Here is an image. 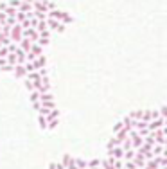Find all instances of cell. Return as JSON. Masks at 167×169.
Segmentation results:
<instances>
[{
    "instance_id": "cell-1",
    "label": "cell",
    "mask_w": 167,
    "mask_h": 169,
    "mask_svg": "<svg viewBox=\"0 0 167 169\" xmlns=\"http://www.w3.org/2000/svg\"><path fill=\"white\" fill-rule=\"evenodd\" d=\"M45 23H47V29H49L50 33H63V31H65V25H61L57 20L47 18L45 20Z\"/></svg>"
},
{
    "instance_id": "cell-2",
    "label": "cell",
    "mask_w": 167,
    "mask_h": 169,
    "mask_svg": "<svg viewBox=\"0 0 167 169\" xmlns=\"http://www.w3.org/2000/svg\"><path fill=\"white\" fill-rule=\"evenodd\" d=\"M164 126H165V119L158 117V119L148 122V132H156V130H160V128H164Z\"/></svg>"
},
{
    "instance_id": "cell-3",
    "label": "cell",
    "mask_w": 167,
    "mask_h": 169,
    "mask_svg": "<svg viewBox=\"0 0 167 169\" xmlns=\"http://www.w3.org/2000/svg\"><path fill=\"white\" fill-rule=\"evenodd\" d=\"M22 38H29L33 43H36L40 34H38L36 29H31V27H29V29H23V31H22Z\"/></svg>"
},
{
    "instance_id": "cell-4",
    "label": "cell",
    "mask_w": 167,
    "mask_h": 169,
    "mask_svg": "<svg viewBox=\"0 0 167 169\" xmlns=\"http://www.w3.org/2000/svg\"><path fill=\"white\" fill-rule=\"evenodd\" d=\"M31 63H33V69H34V70L45 69V65H47V58L41 54V56H38L36 59H34V61H31Z\"/></svg>"
},
{
    "instance_id": "cell-5",
    "label": "cell",
    "mask_w": 167,
    "mask_h": 169,
    "mask_svg": "<svg viewBox=\"0 0 167 169\" xmlns=\"http://www.w3.org/2000/svg\"><path fill=\"white\" fill-rule=\"evenodd\" d=\"M135 166H137V169H144V166H146V158L142 157V155H138L137 151H135V157H133V160H131Z\"/></svg>"
},
{
    "instance_id": "cell-6",
    "label": "cell",
    "mask_w": 167,
    "mask_h": 169,
    "mask_svg": "<svg viewBox=\"0 0 167 169\" xmlns=\"http://www.w3.org/2000/svg\"><path fill=\"white\" fill-rule=\"evenodd\" d=\"M13 74H15V77H18V79H25L27 72H25L23 65H15V70H13Z\"/></svg>"
},
{
    "instance_id": "cell-7",
    "label": "cell",
    "mask_w": 167,
    "mask_h": 169,
    "mask_svg": "<svg viewBox=\"0 0 167 169\" xmlns=\"http://www.w3.org/2000/svg\"><path fill=\"white\" fill-rule=\"evenodd\" d=\"M57 22H59L61 25H67V23H72V22H74V16L68 15V13H63V11H61V16H59Z\"/></svg>"
},
{
    "instance_id": "cell-8",
    "label": "cell",
    "mask_w": 167,
    "mask_h": 169,
    "mask_svg": "<svg viewBox=\"0 0 167 169\" xmlns=\"http://www.w3.org/2000/svg\"><path fill=\"white\" fill-rule=\"evenodd\" d=\"M113 137H115V140H117V142H119V146H120V144H122V142H124V140L128 139V130H124V128H122L120 132L115 133Z\"/></svg>"
},
{
    "instance_id": "cell-9",
    "label": "cell",
    "mask_w": 167,
    "mask_h": 169,
    "mask_svg": "<svg viewBox=\"0 0 167 169\" xmlns=\"http://www.w3.org/2000/svg\"><path fill=\"white\" fill-rule=\"evenodd\" d=\"M63 167H67V166H70V164H74V157L72 155H68V153H65L63 157H61V162H59Z\"/></svg>"
},
{
    "instance_id": "cell-10",
    "label": "cell",
    "mask_w": 167,
    "mask_h": 169,
    "mask_svg": "<svg viewBox=\"0 0 167 169\" xmlns=\"http://www.w3.org/2000/svg\"><path fill=\"white\" fill-rule=\"evenodd\" d=\"M16 11H20V13H23V15H27V13H31L33 11V4H25V2H20L18 9Z\"/></svg>"
},
{
    "instance_id": "cell-11",
    "label": "cell",
    "mask_w": 167,
    "mask_h": 169,
    "mask_svg": "<svg viewBox=\"0 0 167 169\" xmlns=\"http://www.w3.org/2000/svg\"><path fill=\"white\" fill-rule=\"evenodd\" d=\"M29 52H31V54H33L34 58H38V56H41V54H43V49H41V47H40L38 43H33V45H31V51H29Z\"/></svg>"
},
{
    "instance_id": "cell-12",
    "label": "cell",
    "mask_w": 167,
    "mask_h": 169,
    "mask_svg": "<svg viewBox=\"0 0 167 169\" xmlns=\"http://www.w3.org/2000/svg\"><path fill=\"white\" fill-rule=\"evenodd\" d=\"M142 115H144V110H135V112H131L128 117H130L131 121H142Z\"/></svg>"
},
{
    "instance_id": "cell-13",
    "label": "cell",
    "mask_w": 167,
    "mask_h": 169,
    "mask_svg": "<svg viewBox=\"0 0 167 169\" xmlns=\"http://www.w3.org/2000/svg\"><path fill=\"white\" fill-rule=\"evenodd\" d=\"M57 117H59V110L54 108V110H50V112H49V115L45 117V121H47V122H50V121H54V119H57Z\"/></svg>"
},
{
    "instance_id": "cell-14",
    "label": "cell",
    "mask_w": 167,
    "mask_h": 169,
    "mask_svg": "<svg viewBox=\"0 0 167 169\" xmlns=\"http://www.w3.org/2000/svg\"><path fill=\"white\" fill-rule=\"evenodd\" d=\"M49 101H54V95L50 94V92H47V94H40V103H49Z\"/></svg>"
},
{
    "instance_id": "cell-15",
    "label": "cell",
    "mask_w": 167,
    "mask_h": 169,
    "mask_svg": "<svg viewBox=\"0 0 167 169\" xmlns=\"http://www.w3.org/2000/svg\"><path fill=\"white\" fill-rule=\"evenodd\" d=\"M38 124H40V128H41V132H47V121H45V117L38 115Z\"/></svg>"
},
{
    "instance_id": "cell-16",
    "label": "cell",
    "mask_w": 167,
    "mask_h": 169,
    "mask_svg": "<svg viewBox=\"0 0 167 169\" xmlns=\"http://www.w3.org/2000/svg\"><path fill=\"white\" fill-rule=\"evenodd\" d=\"M117 146H119V142L115 140V137H111L110 140H108V144H106V151L113 150V148H117Z\"/></svg>"
},
{
    "instance_id": "cell-17",
    "label": "cell",
    "mask_w": 167,
    "mask_h": 169,
    "mask_svg": "<svg viewBox=\"0 0 167 169\" xmlns=\"http://www.w3.org/2000/svg\"><path fill=\"white\" fill-rule=\"evenodd\" d=\"M36 31H38V34H40V33H43V31H49V29H47V23H45V20H43V22H38Z\"/></svg>"
},
{
    "instance_id": "cell-18",
    "label": "cell",
    "mask_w": 167,
    "mask_h": 169,
    "mask_svg": "<svg viewBox=\"0 0 167 169\" xmlns=\"http://www.w3.org/2000/svg\"><path fill=\"white\" fill-rule=\"evenodd\" d=\"M99 164H101V160H97V158L86 160V167H99Z\"/></svg>"
},
{
    "instance_id": "cell-19",
    "label": "cell",
    "mask_w": 167,
    "mask_h": 169,
    "mask_svg": "<svg viewBox=\"0 0 167 169\" xmlns=\"http://www.w3.org/2000/svg\"><path fill=\"white\" fill-rule=\"evenodd\" d=\"M5 61H7V65H16V56H15V52H13V54H7V56H5Z\"/></svg>"
},
{
    "instance_id": "cell-20",
    "label": "cell",
    "mask_w": 167,
    "mask_h": 169,
    "mask_svg": "<svg viewBox=\"0 0 167 169\" xmlns=\"http://www.w3.org/2000/svg\"><path fill=\"white\" fill-rule=\"evenodd\" d=\"M29 99H31V103H33V104H34V103H40V94H38L36 90H33Z\"/></svg>"
},
{
    "instance_id": "cell-21",
    "label": "cell",
    "mask_w": 167,
    "mask_h": 169,
    "mask_svg": "<svg viewBox=\"0 0 167 169\" xmlns=\"http://www.w3.org/2000/svg\"><path fill=\"white\" fill-rule=\"evenodd\" d=\"M57 124H59V119H54V121L47 122V130H56V128H57Z\"/></svg>"
},
{
    "instance_id": "cell-22",
    "label": "cell",
    "mask_w": 167,
    "mask_h": 169,
    "mask_svg": "<svg viewBox=\"0 0 167 169\" xmlns=\"http://www.w3.org/2000/svg\"><path fill=\"white\" fill-rule=\"evenodd\" d=\"M120 148H122V151L133 150V148H131V140H130V139H126V140H124V142H122V144H120Z\"/></svg>"
},
{
    "instance_id": "cell-23",
    "label": "cell",
    "mask_w": 167,
    "mask_h": 169,
    "mask_svg": "<svg viewBox=\"0 0 167 169\" xmlns=\"http://www.w3.org/2000/svg\"><path fill=\"white\" fill-rule=\"evenodd\" d=\"M36 43L41 47V49H43V47H47V45H49V38H38Z\"/></svg>"
},
{
    "instance_id": "cell-24",
    "label": "cell",
    "mask_w": 167,
    "mask_h": 169,
    "mask_svg": "<svg viewBox=\"0 0 167 169\" xmlns=\"http://www.w3.org/2000/svg\"><path fill=\"white\" fill-rule=\"evenodd\" d=\"M4 15H5V16H15V15H16V9H13V7L7 5V9L4 11Z\"/></svg>"
},
{
    "instance_id": "cell-25",
    "label": "cell",
    "mask_w": 167,
    "mask_h": 169,
    "mask_svg": "<svg viewBox=\"0 0 167 169\" xmlns=\"http://www.w3.org/2000/svg\"><path fill=\"white\" fill-rule=\"evenodd\" d=\"M15 70V65H4L0 67V72H13Z\"/></svg>"
},
{
    "instance_id": "cell-26",
    "label": "cell",
    "mask_w": 167,
    "mask_h": 169,
    "mask_svg": "<svg viewBox=\"0 0 167 169\" xmlns=\"http://www.w3.org/2000/svg\"><path fill=\"white\" fill-rule=\"evenodd\" d=\"M20 2H22V0H9V2H7V5H9V7H13V9H18Z\"/></svg>"
},
{
    "instance_id": "cell-27",
    "label": "cell",
    "mask_w": 167,
    "mask_h": 169,
    "mask_svg": "<svg viewBox=\"0 0 167 169\" xmlns=\"http://www.w3.org/2000/svg\"><path fill=\"white\" fill-rule=\"evenodd\" d=\"M124 167V160H113V169H122Z\"/></svg>"
},
{
    "instance_id": "cell-28",
    "label": "cell",
    "mask_w": 167,
    "mask_h": 169,
    "mask_svg": "<svg viewBox=\"0 0 167 169\" xmlns=\"http://www.w3.org/2000/svg\"><path fill=\"white\" fill-rule=\"evenodd\" d=\"M45 5H47V13L52 11V9H56V4L54 2H50V0H45Z\"/></svg>"
},
{
    "instance_id": "cell-29",
    "label": "cell",
    "mask_w": 167,
    "mask_h": 169,
    "mask_svg": "<svg viewBox=\"0 0 167 169\" xmlns=\"http://www.w3.org/2000/svg\"><path fill=\"white\" fill-rule=\"evenodd\" d=\"M120 130H122V121H119V122L113 124V133H119Z\"/></svg>"
},
{
    "instance_id": "cell-30",
    "label": "cell",
    "mask_w": 167,
    "mask_h": 169,
    "mask_svg": "<svg viewBox=\"0 0 167 169\" xmlns=\"http://www.w3.org/2000/svg\"><path fill=\"white\" fill-rule=\"evenodd\" d=\"M158 115H160L162 119H165V115H167V106H165V104H164V106L158 110Z\"/></svg>"
},
{
    "instance_id": "cell-31",
    "label": "cell",
    "mask_w": 167,
    "mask_h": 169,
    "mask_svg": "<svg viewBox=\"0 0 167 169\" xmlns=\"http://www.w3.org/2000/svg\"><path fill=\"white\" fill-rule=\"evenodd\" d=\"M23 83H25V88H27L29 92H33V90H34V88H33V83H31L29 79H23Z\"/></svg>"
},
{
    "instance_id": "cell-32",
    "label": "cell",
    "mask_w": 167,
    "mask_h": 169,
    "mask_svg": "<svg viewBox=\"0 0 167 169\" xmlns=\"http://www.w3.org/2000/svg\"><path fill=\"white\" fill-rule=\"evenodd\" d=\"M124 169H137V166L133 162H124Z\"/></svg>"
},
{
    "instance_id": "cell-33",
    "label": "cell",
    "mask_w": 167,
    "mask_h": 169,
    "mask_svg": "<svg viewBox=\"0 0 167 169\" xmlns=\"http://www.w3.org/2000/svg\"><path fill=\"white\" fill-rule=\"evenodd\" d=\"M50 36V31H43V33H40V38H49Z\"/></svg>"
},
{
    "instance_id": "cell-34",
    "label": "cell",
    "mask_w": 167,
    "mask_h": 169,
    "mask_svg": "<svg viewBox=\"0 0 167 169\" xmlns=\"http://www.w3.org/2000/svg\"><path fill=\"white\" fill-rule=\"evenodd\" d=\"M5 9H7V2H2V4H0V13H4Z\"/></svg>"
},
{
    "instance_id": "cell-35",
    "label": "cell",
    "mask_w": 167,
    "mask_h": 169,
    "mask_svg": "<svg viewBox=\"0 0 167 169\" xmlns=\"http://www.w3.org/2000/svg\"><path fill=\"white\" fill-rule=\"evenodd\" d=\"M4 65H7V61H5V58H2V59H0V67H4Z\"/></svg>"
},
{
    "instance_id": "cell-36",
    "label": "cell",
    "mask_w": 167,
    "mask_h": 169,
    "mask_svg": "<svg viewBox=\"0 0 167 169\" xmlns=\"http://www.w3.org/2000/svg\"><path fill=\"white\" fill-rule=\"evenodd\" d=\"M40 106H41V104H40V103H34V104H33V108H34V110H36V112H38V108H40Z\"/></svg>"
},
{
    "instance_id": "cell-37",
    "label": "cell",
    "mask_w": 167,
    "mask_h": 169,
    "mask_svg": "<svg viewBox=\"0 0 167 169\" xmlns=\"http://www.w3.org/2000/svg\"><path fill=\"white\" fill-rule=\"evenodd\" d=\"M49 169H56V162H50V164H49Z\"/></svg>"
},
{
    "instance_id": "cell-38",
    "label": "cell",
    "mask_w": 167,
    "mask_h": 169,
    "mask_svg": "<svg viewBox=\"0 0 167 169\" xmlns=\"http://www.w3.org/2000/svg\"><path fill=\"white\" fill-rule=\"evenodd\" d=\"M65 169H77V167H75L74 164H70V166H67V167H65Z\"/></svg>"
},
{
    "instance_id": "cell-39",
    "label": "cell",
    "mask_w": 167,
    "mask_h": 169,
    "mask_svg": "<svg viewBox=\"0 0 167 169\" xmlns=\"http://www.w3.org/2000/svg\"><path fill=\"white\" fill-rule=\"evenodd\" d=\"M22 2H25V4H33V0H22Z\"/></svg>"
},
{
    "instance_id": "cell-40",
    "label": "cell",
    "mask_w": 167,
    "mask_h": 169,
    "mask_svg": "<svg viewBox=\"0 0 167 169\" xmlns=\"http://www.w3.org/2000/svg\"><path fill=\"white\" fill-rule=\"evenodd\" d=\"M33 2H43V0H33Z\"/></svg>"
},
{
    "instance_id": "cell-41",
    "label": "cell",
    "mask_w": 167,
    "mask_h": 169,
    "mask_svg": "<svg viewBox=\"0 0 167 169\" xmlns=\"http://www.w3.org/2000/svg\"><path fill=\"white\" fill-rule=\"evenodd\" d=\"M158 169H167V167H158Z\"/></svg>"
},
{
    "instance_id": "cell-42",
    "label": "cell",
    "mask_w": 167,
    "mask_h": 169,
    "mask_svg": "<svg viewBox=\"0 0 167 169\" xmlns=\"http://www.w3.org/2000/svg\"><path fill=\"white\" fill-rule=\"evenodd\" d=\"M0 47H2V45H0Z\"/></svg>"
},
{
    "instance_id": "cell-43",
    "label": "cell",
    "mask_w": 167,
    "mask_h": 169,
    "mask_svg": "<svg viewBox=\"0 0 167 169\" xmlns=\"http://www.w3.org/2000/svg\"><path fill=\"white\" fill-rule=\"evenodd\" d=\"M122 169H124V167H122Z\"/></svg>"
}]
</instances>
